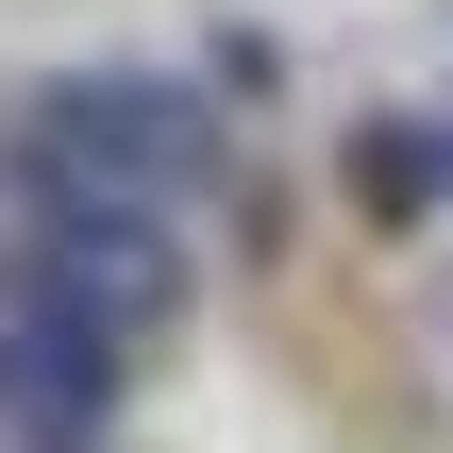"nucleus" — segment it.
Instances as JSON below:
<instances>
[{"mask_svg": "<svg viewBox=\"0 0 453 453\" xmlns=\"http://www.w3.org/2000/svg\"><path fill=\"white\" fill-rule=\"evenodd\" d=\"M101 403H118V353L67 336V319H34V303H0V437L17 453H84Z\"/></svg>", "mask_w": 453, "mask_h": 453, "instance_id": "3", "label": "nucleus"}, {"mask_svg": "<svg viewBox=\"0 0 453 453\" xmlns=\"http://www.w3.org/2000/svg\"><path fill=\"white\" fill-rule=\"evenodd\" d=\"M17 303L67 319V336H101V353H134V336L185 319V235L151 202H34L17 219Z\"/></svg>", "mask_w": 453, "mask_h": 453, "instance_id": "2", "label": "nucleus"}, {"mask_svg": "<svg viewBox=\"0 0 453 453\" xmlns=\"http://www.w3.org/2000/svg\"><path fill=\"white\" fill-rule=\"evenodd\" d=\"M219 185V118L185 101V84H151V67H84V84H50L34 118H17V202H202Z\"/></svg>", "mask_w": 453, "mask_h": 453, "instance_id": "1", "label": "nucleus"}]
</instances>
